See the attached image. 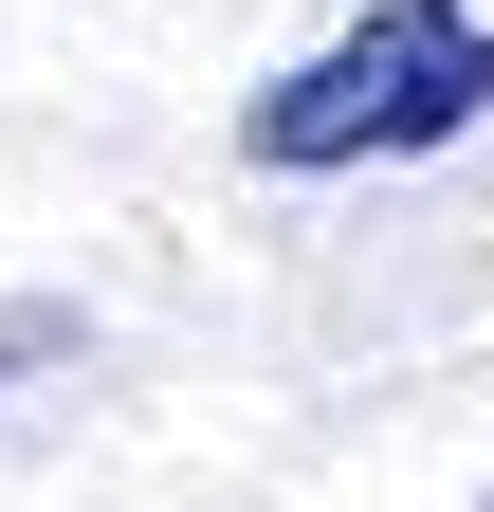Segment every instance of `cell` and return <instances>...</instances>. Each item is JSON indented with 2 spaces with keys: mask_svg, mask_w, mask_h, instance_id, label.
<instances>
[{
  "mask_svg": "<svg viewBox=\"0 0 494 512\" xmlns=\"http://www.w3.org/2000/svg\"><path fill=\"white\" fill-rule=\"evenodd\" d=\"M0 366H74V311H0Z\"/></svg>",
  "mask_w": 494,
  "mask_h": 512,
  "instance_id": "cell-2",
  "label": "cell"
},
{
  "mask_svg": "<svg viewBox=\"0 0 494 512\" xmlns=\"http://www.w3.org/2000/svg\"><path fill=\"white\" fill-rule=\"evenodd\" d=\"M458 128H494V19L476 0H366L348 37H312L238 110V147L275 183H330V165H421V147H458Z\"/></svg>",
  "mask_w": 494,
  "mask_h": 512,
  "instance_id": "cell-1",
  "label": "cell"
},
{
  "mask_svg": "<svg viewBox=\"0 0 494 512\" xmlns=\"http://www.w3.org/2000/svg\"><path fill=\"white\" fill-rule=\"evenodd\" d=\"M476 512H494V494H476Z\"/></svg>",
  "mask_w": 494,
  "mask_h": 512,
  "instance_id": "cell-3",
  "label": "cell"
}]
</instances>
